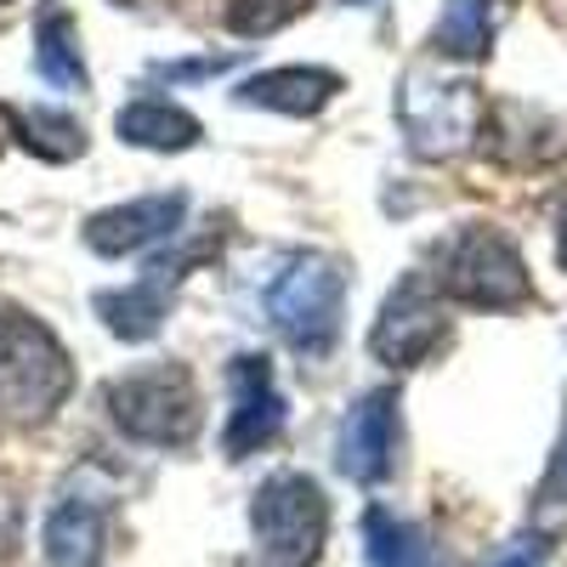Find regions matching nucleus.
Here are the masks:
<instances>
[{"instance_id":"nucleus-5","label":"nucleus","mask_w":567,"mask_h":567,"mask_svg":"<svg viewBox=\"0 0 567 567\" xmlns=\"http://www.w3.org/2000/svg\"><path fill=\"white\" fill-rule=\"evenodd\" d=\"M250 534L267 567H312L329 539V499L307 471H278L250 499Z\"/></svg>"},{"instance_id":"nucleus-11","label":"nucleus","mask_w":567,"mask_h":567,"mask_svg":"<svg viewBox=\"0 0 567 567\" xmlns=\"http://www.w3.org/2000/svg\"><path fill=\"white\" fill-rule=\"evenodd\" d=\"M182 267H187V256L154 261L148 272L131 284V290H103L97 296V318L109 323V336H120V341L159 336V323L171 312V296H176V284H182Z\"/></svg>"},{"instance_id":"nucleus-13","label":"nucleus","mask_w":567,"mask_h":567,"mask_svg":"<svg viewBox=\"0 0 567 567\" xmlns=\"http://www.w3.org/2000/svg\"><path fill=\"white\" fill-rule=\"evenodd\" d=\"M40 545H45V561L52 567H97L109 550V511L85 494H69L45 516Z\"/></svg>"},{"instance_id":"nucleus-14","label":"nucleus","mask_w":567,"mask_h":567,"mask_svg":"<svg viewBox=\"0 0 567 567\" xmlns=\"http://www.w3.org/2000/svg\"><path fill=\"white\" fill-rule=\"evenodd\" d=\"M34 69L58 91H85V52H80V23L63 0H45L34 18Z\"/></svg>"},{"instance_id":"nucleus-3","label":"nucleus","mask_w":567,"mask_h":567,"mask_svg":"<svg viewBox=\"0 0 567 567\" xmlns=\"http://www.w3.org/2000/svg\"><path fill=\"white\" fill-rule=\"evenodd\" d=\"M103 403L120 432L148 449H182L199 432V386L187 374V363H171V358L114 374Z\"/></svg>"},{"instance_id":"nucleus-6","label":"nucleus","mask_w":567,"mask_h":567,"mask_svg":"<svg viewBox=\"0 0 567 567\" xmlns=\"http://www.w3.org/2000/svg\"><path fill=\"white\" fill-rule=\"evenodd\" d=\"M398 120L409 131V148L425 159H449L460 154L483 120V97L465 80H432V74H409L398 91Z\"/></svg>"},{"instance_id":"nucleus-17","label":"nucleus","mask_w":567,"mask_h":567,"mask_svg":"<svg viewBox=\"0 0 567 567\" xmlns=\"http://www.w3.org/2000/svg\"><path fill=\"white\" fill-rule=\"evenodd\" d=\"M494 45V0H443V12L432 23V52L437 58H488Z\"/></svg>"},{"instance_id":"nucleus-12","label":"nucleus","mask_w":567,"mask_h":567,"mask_svg":"<svg viewBox=\"0 0 567 567\" xmlns=\"http://www.w3.org/2000/svg\"><path fill=\"white\" fill-rule=\"evenodd\" d=\"M341 91V74L336 69H312V63H290V69H267V74H250L233 97L245 109H272V114H290V120H307L318 109L336 103Z\"/></svg>"},{"instance_id":"nucleus-7","label":"nucleus","mask_w":567,"mask_h":567,"mask_svg":"<svg viewBox=\"0 0 567 567\" xmlns=\"http://www.w3.org/2000/svg\"><path fill=\"white\" fill-rule=\"evenodd\" d=\"M449 341V312L432 278H403L398 290L381 301V318L369 329V352L386 369H414Z\"/></svg>"},{"instance_id":"nucleus-10","label":"nucleus","mask_w":567,"mask_h":567,"mask_svg":"<svg viewBox=\"0 0 567 567\" xmlns=\"http://www.w3.org/2000/svg\"><path fill=\"white\" fill-rule=\"evenodd\" d=\"M182 216H187V199L182 194H148V199H131V205H109L85 221V245L97 256H136L159 239H176L182 233Z\"/></svg>"},{"instance_id":"nucleus-15","label":"nucleus","mask_w":567,"mask_h":567,"mask_svg":"<svg viewBox=\"0 0 567 567\" xmlns=\"http://www.w3.org/2000/svg\"><path fill=\"white\" fill-rule=\"evenodd\" d=\"M114 131L120 142H131V148H148V154H182L199 142V120L165 103V97H136L114 114Z\"/></svg>"},{"instance_id":"nucleus-21","label":"nucleus","mask_w":567,"mask_h":567,"mask_svg":"<svg viewBox=\"0 0 567 567\" xmlns=\"http://www.w3.org/2000/svg\"><path fill=\"white\" fill-rule=\"evenodd\" d=\"M347 7H369V0H347Z\"/></svg>"},{"instance_id":"nucleus-18","label":"nucleus","mask_w":567,"mask_h":567,"mask_svg":"<svg viewBox=\"0 0 567 567\" xmlns=\"http://www.w3.org/2000/svg\"><path fill=\"white\" fill-rule=\"evenodd\" d=\"M23 142L40 159H74L85 148V131L58 109H34V114H23Z\"/></svg>"},{"instance_id":"nucleus-16","label":"nucleus","mask_w":567,"mask_h":567,"mask_svg":"<svg viewBox=\"0 0 567 567\" xmlns=\"http://www.w3.org/2000/svg\"><path fill=\"white\" fill-rule=\"evenodd\" d=\"M363 556L369 567H437V550L414 523L392 516L386 505L363 511Z\"/></svg>"},{"instance_id":"nucleus-2","label":"nucleus","mask_w":567,"mask_h":567,"mask_svg":"<svg viewBox=\"0 0 567 567\" xmlns=\"http://www.w3.org/2000/svg\"><path fill=\"white\" fill-rule=\"evenodd\" d=\"M74 392L69 347L29 312H0V420L40 425Z\"/></svg>"},{"instance_id":"nucleus-9","label":"nucleus","mask_w":567,"mask_h":567,"mask_svg":"<svg viewBox=\"0 0 567 567\" xmlns=\"http://www.w3.org/2000/svg\"><path fill=\"white\" fill-rule=\"evenodd\" d=\"M336 465L341 477L374 488L392 477L398 465V392L381 386V392H363L347 420H341V437H336Z\"/></svg>"},{"instance_id":"nucleus-22","label":"nucleus","mask_w":567,"mask_h":567,"mask_svg":"<svg viewBox=\"0 0 567 567\" xmlns=\"http://www.w3.org/2000/svg\"><path fill=\"white\" fill-rule=\"evenodd\" d=\"M0 7H7V0H0Z\"/></svg>"},{"instance_id":"nucleus-1","label":"nucleus","mask_w":567,"mask_h":567,"mask_svg":"<svg viewBox=\"0 0 567 567\" xmlns=\"http://www.w3.org/2000/svg\"><path fill=\"white\" fill-rule=\"evenodd\" d=\"M432 290L454 307H477V312H505L523 307L534 296L528 261L499 227L488 221H465L432 250Z\"/></svg>"},{"instance_id":"nucleus-20","label":"nucleus","mask_w":567,"mask_h":567,"mask_svg":"<svg viewBox=\"0 0 567 567\" xmlns=\"http://www.w3.org/2000/svg\"><path fill=\"white\" fill-rule=\"evenodd\" d=\"M545 556H550V539H545V534H516V539L499 545L483 567H545Z\"/></svg>"},{"instance_id":"nucleus-19","label":"nucleus","mask_w":567,"mask_h":567,"mask_svg":"<svg viewBox=\"0 0 567 567\" xmlns=\"http://www.w3.org/2000/svg\"><path fill=\"white\" fill-rule=\"evenodd\" d=\"M312 0H227V29L245 34V40H261V34H278L284 23H296Z\"/></svg>"},{"instance_id":"nucleus-8","label":"nucleus","mask_w":567,"mask_h":567,"mask_svg":"<svg viewBox=\"0 0 567 567\" xmlns=\"http://www.w3.org/2000/svg\"><path fill=\"white\" fill-rule=\"evenodd\" d=\"M227 386H233V414L221 425V454L227 460H250L267 443H278L284 414H290V409H284V392L272 381V363L256 358V352L227 363Z\"/></svg>"},{"instance_id":"nucleus-4","label":"nucleus","mask_w":567,"mask_h":567,"mask_svg":"<svg viewBox=\"0 0 567 567\" xmlns=\"http://www.w3.org/2000/svg\"><path fill=\"white\" fill-rule=\"evenodd\" d=\"M267 318L301 358H323L341 341L347 318V272L336 256H296L267 284Z\"/></svg>"}]
</instances>
